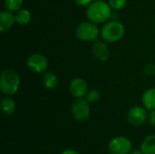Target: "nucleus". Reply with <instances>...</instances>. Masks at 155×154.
I'll list each match as a JSON object with an SVG mask.
<instances>
[{"mask_svg":"<svg viewBox=\"0 0 155 154\" xmlns=\"http://www.w3.org/2000/svg\"><path fill=\"white\" fill-rule=\"evenodd\" d=\"M86 16L89 21L95 24L107 22L112 16V7L109 3L102 0L92 2L86 9Z\"/></svg>","mask_w":155,"mask_h":154,"instance_id":"f257e3e1","label":"nucleus"},{"mask_svg":"<svg viewBox=\"0 0 155 154\" xmlns=\"http://www.w3.org/2000/svg\"><path fill=\"white\" fill-rule=\"evenodd\" d=\"M20 87V77L13 69H5L0 76V90L5 95H14Z\"/></svg>","mask_w":155,"mask_h":154,"instance_id":"f03ea898","label":"nucleus"},{"mask_svg":"<svg viewBox=\"0 0 155 154\" xmlns=\"http://www.w3.org/2000/svg\"><path fill=\"white\" fill-rule=\"evenodd\" d=\"M125 33L124 25L119 21L106 22L100 32L102 38L108 43H115L121 40Z\"/></svg>","mask_w":155,"mask_h":154,"instance_id":"7ed1b4c3","label":"nucleus"},{"mask_svg":"<svg viewBox=\"0 0 155 154\" xmlns=\"http://www.w3.org/2000/svg\"><path fill=\"white\" fill-rule=\"evenodd\" d=\"M100 34L99 28L95 23L91 21L83 22L77 25L75 29L76 37L84 42H94L95 41Z\"/></svg>","mask_w":155,"mask_h":154,"instance_id":"20e7f679","label":"nucleus"},{"mask_svg":"<svg viewBox=\"0 0 155 154\" xmlns=\"http://www.w3.org/2000/svg\"><path fill=\"white\" fill-rule=\"evenodd\" d=\"M90 103L86 99L77 98L71 105V113L74 119L79 123L87 121L91 114Z\"/></svg>","mask_w":155,"mask_h":154,"instance_id":"39448f33","label":"nucleus"},{"mask_svg":"<svg viewBox=\"0 0 155 154\" xmlns=\"http://www.w3.org/2000/svg\"><path fill=\"white\" fill-rule=\"evenodd\" d=\"M132 147V142L124 136L114 137L108 143V151L111 154H129Z\"/></svg>","mask_w":155,"mask_h":154,"instance_id":"423d86ee","label":"nucleus"},{"mask_svg":"<svg viewBox=\"0 0 155 154\" xmlns=\"http://www.w3.org/2000/svg\"><path fill=\"white\" fill-rule=\"evenodd\" d=\"M27 67L35 74H43L48 68L49 62L46 56L42 54H33L26 61Z\"/></svg>","mask_w":155,"mask_h":154,"instance_id":"0eeeda50","label":"nucleus"},{"mask_svg":"<svg viewBox=\"0 0 155 154\" xmlns=\"http://www.w3.org/2000/svg\"><path fill=\"white\" fill-rule=\"evenodd\" d=\"M148 119L146 109L143 106H134L127 113V121L133 126H141Z\"/></svg>","mask_w":155,"mask_h":154,"instance_id":"6e6552de","label":"nucleus"},{"mask_svg":"<svg viewBox=\"0 0 155 154\" xmlns=\"http://www.w3.org/2000/svg\"><path fill=\"white\" fill-rule=\"evenodd\" d=\"M69 91L74 97L83 98L88 92V84L84 79L77 77L70 82Z\"/></svg>","mask_w":155,"mask_h":154,"instance_id":"1a4fd4ad","label":"nucleus"},{"mask_svg":"<svg viewBox=\"0 0 155 154\" xmlns=\"http://www.w3.org/2000/svg\"><path fill=\"white\" fill-rule=\"evenodd\" d=\"M92 52L95 58L101 62H106L109 59V48L104 42L95 41L92 45Z\"/></svg>","mask_w":155,"mask_h":154,"instance_id":"9d476101","label":"nucleus"},{"mask_svg":"<svg viewBox=\"0 0 155 154\" xmlns=\"http://www.w3.org/2000/svg\"><path fill=\"white\" fill-rule=\"evenodd\" d=\"M15 16L9 10H3L0 13V31L5 33L8 31L15 24Z\"/></svg>","mask_w":155,"mask_h":154,"instance_id":"9b49d317","label":"nucleus"},{"mask_svg":"<svg viewBox=\"0 0 155 154\" xmlns=\"http://www.w3.org/2000/svg\"><path fill=\"white\" fill-rule=\"evenodd\" d=\"M15 102L12 97H10V95H6L1 99V111L5 115L10 116L15 113Z\"/></svg>","mask_w":155,"mask_h":154,"instance_id":"f8f14e48","label":"nucleus"},{"mask_svg":"<svg viewBox=\"0 0 155 154\" xmlns=\"http://www.w3.org/2000/svg\"><path fill=\"white\" fill-rule=\"evenodd\" d=\"M142 103L146 110H155V88H150L143 93Z\"/></svg>","mask_w":155,"mask_h":154,"instance_id":"ddd939ff","label":"nucleus"},{"mask_svg":"<svg viewBox=\"0 0 155 154\" xmlns=\"http://www.w3.org/2000/svg\"><path fill=\"white\" fill-rule=\"evenodd\" d=\"M141 151L144 154H155V134H150L143 141Z\"/></svg>","mask_w":155,"mask_h":154,"instance_id":"4468645a","label":"nucleus"},{"mask_svg":"<svg viewBox=\"0 0 155 154\" xmlns=\"http://www.w3.org/2000/svg\"><path fill=\"white\" fill-rule=\"evenodd\" d=\"M15 22L21 25H25L29 24V22L31 21V12L27 9H24V8L19 9L18 11L15 12Z\"/></svg>","mask_w":155,"mask_h":154,"instance_id":"2eb2a0df","label":"nucleus"},{"mask_svg":"<svg viewBox=\"0 0 155 154\" xmlns=\"http://www.w3.org/2000/svg\"><path fill=\"white\" fill-rule=\"evenodd\" d=\"M43 83L47 89H54L58 84V77L53 72L45 73L43 76Z\"/></svg>","mask_w":155,"mask_h":154,"instance_id":"dca6fc26","label":"nucleus"},{"mask_svg":"<svg viewBox=\"0 0 155 154\" xmlns=\"http://www.w3.org/2000/svg\"><path fill=\"white\" fill-rule=\"evenodd\" d=\"M4 3L5 7L11 12L18 11L23 5V0H4Z\"/></svg>","mask_w":155,"mask_h":154,"instance_id":"f3484780","label":"nucleus"},{"mask_svg":"<svg viewBox=\"0 0 155 154\" xmlns=\"http://www.w3.org/2000/svg\"><path fill=\"white\" fill-rule=\"evenodd\" d=\"M100 97H101V93L96 89H92V90L88 91L85 95V99L89 103H96L99 101Z\"/></svg>","mask_w":155,"mask_h":154,"instance_id":"a211bd4d","label":"nucleus"},{"mask_svg":"<svg viewBox=\"0 0 155 154\" xmlns=\"http://www.w3.org/2000/svg\"><path fill=\"white\" fill-rule=\"evenodd\" d=\"M109 5L114 10H121L123 9L127 3V0H109Z\"/></svg>","mask_w":155,"mask_h":154,"instance_id":"6ab92c4d","label":"nucleus"},{"mask_svg":"<svg viewBox=\"0 0 155 154\" xmlns=\"http://www.w3.org/2000/svg\"><path fill=\"white\" fill-rule=\"evenodd\" d=\"M143 72L146 75L148 76H154L155 75V64H147L144 69Z\"/></svg>","mask_w":155,"mask_h":154,"instance_id":"aec40b11","label":"nucleus"},{"mask_svg":"<svg viewBox=\"0 0 155 154\" xmlns=\"http://www.w3.org/2000/svg\"><path fill=\"white\" fill-rule=\"evenodd\" d=\"M149 124L151 126L155 127V110H152L150 111L149 114H148V119H147Z\"/></svg>","mask_w":155,"mask_h":154,"instance_id":"412c9836","label":"nucleus"},{"mask_svg":"<svg viewBox=\"0 0 155 154\" xmlns=\"http://www.w3.org/2000/svg\"><path fill=\"white\" fill-rule=\"evenodd\" d=\"M74 2L80 6H88L92 2H94V0H74Z\"/></svg>","mask_w":155,"mask_h":154,"instance_id":"4be33fe9","label":"nucleus"},{"mask_svg":"<svg viewBox=\"0 0 155 154\" xmlns=\"http://www.w3.org/2000/svg\"><path fill=\"white\" fill-rule=\"evenodd\" d=\"M61 154H80L77 151L75 150H72V149H67V150H64L63 151Z\"/></svg>","mask_w":155,"mask_h":154,"instance_id":"5701e85b","label":"nucleus"},{"mask_svg":"<svg viewBox=\"0 0 155 154\" xmlns=\"http://www.w3.org/2000/svg\"><path fill=\"white\" fill-rule=\"evenodd\" d=\"M129 154H144L142 151H138V150H134L133 152H131Z\"/></svg>","mask_w":155,"mask_h":154,"instance_id":"b1692460","label":"nucleus"}]
</instances>
